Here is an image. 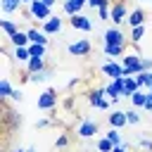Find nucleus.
Returning a JSON list of instances; mask_svg holds the SVG:
<instances>
[{
    "label": "nucleus",
    "mask_w": 152,
    "mask_h": 152,
    "mask_svg": "<svg viewBox=\"0 0 152 152\" xmlns=\"http://www.w3.org/2000/svg\"><path fill=\"white\" fill-rule=\"evenodd\" d=\"M2 124H5V131H7V133H12L14 128H19L21 119H19V114H17L14 109H10L7 104H2Z\"/></svg>",
    "instance_id": "1"
},
{
    "label": "nucleus",
    "mask_w": 152,
    "mask_h": 152,
    "mask_svg": "<svg viewBox=\"0 0 152 152\" xmlns=\"http://www.w3.org/2000/svg\"><path fill=\"white\" fill-rule=\"evenodd\" d=\"M142 71V59L140 55H128L124 57V76H133V74H140Z\"/></svg>",
    "instance_id": "2"
},
{
    "label": "nucleus",
    "mask_w": 152,
    "mask_h": 152,
    "mask_svg": "<svg viewBox=\"0 0 152 152\" xmlns=\"http://www.w3.org/2000/svg\"><path fill=\"white\" fill-rule=\"evenodd\" d=\"M28 12H31V17H36V19H43V21H48L52 14H50V7L43 2V0H33L31 5H28Z\"/></svg>",
    "instance_id": "3"
},
{
    "label": "nucleus",
    "mask_w": 152,
    "mask_h": 152,
    "mask_svg": "<svg viewBox=\"0 0 152 152\" xmlns=\"http://www.w3.org/2000/svg\"><path fill=\"white\" fill-rule=\"evenodd\" d=\"M104 90H107V95H109L112 104H116V102H119V97L124 95V76L114 78V81H112V83H109V86H107Z\"/></svg>",
    "instance_id": "4"
},
{
    "label": "nucleus",
    "mask_w": 152,
    "mask_h": 152,
    "mask_svg": "<svg viewBox=\"0 0 152 152\" xmlns=\"http://www.w3.org/2000/svg\"><path fill=\"white\" fill-rule=\"evenodd\" d=\"M104 45H126V36L119 28H107L104 31Z\"/></svg>",
    "instance_id": "5"
},
{
    "label": "nucleus",
    "mask_w": 152,
    "mask_h": 152,
    "mask_svg": "<svg viewBox=\"0 0 152 152\" xmlns=\"http://www.w3.org/2000/svg\"><path fill=\"white\" fill-rule=\"evenodd\" d=\"M55 102H57V93H55V88H48V90L40 93V97H38V107H40V109H52Z\"/></svg>",
    "instance_id": "6"
},
{
    "label": "nucleus",
    "mask_w": 152,
    "mask_h": 152,
    "mask_svg": "<svg viewBox=\"0 0 152 152\" xmlns=\"http://www.w3.org/2000/svg\"><path fill=\"white\" fill-rule=\"evenodd\" d=\"M109 19H112L114 24H121V21L126 19V2H124V0H119V2L112 5V10H109Z\"/></svg>",
    "instance_id": "7"
},
{
    "label": "nucleus",
    "mask_w": 152,
    "mask_h": 152,
    "mask_svg": "<svg viewBox=\"0 0 152 152\" xmlns=\"http://www.w3.org/2000/svg\"><path fill=\"white\" fill-rule=\"evenodd\" d=\"M69 24H71L74 28H78V31H90V28H93V21H90L88 17H83V14H74V17L69 19Z\"/></svg>",
    "instance_id": "8"
},
{
    "label": "nucleus",
    "mask_w": 152,
    "mask_h": 152,
    "mask_svg": "<svg viewBox=\"0 0 152 152\" xmlns=\"http://www.w3.org/2000/svg\"><path fill=\"white\" fill-rule=\"evenodd\" d=\"M69 52L76 55V57H86V55L90 52V43H88V40H76V43L69 45Z\"/></svg>",
    "instance_id": "9"
},
{
    "label": "nucleus",
    "mask_w": 152,
    "mask_h": 152,
    "mask_svg": "<svg viewBox=\"0 0 152 152\" xmlns=\"http://www.w3.org/2000/svg\"><path fill=\"white\" fill-rule=\"evenodd\" d=\"M128 124V116H126V112H121V109H114L112 114H109V126L112 128H121V126H126Z\"/></svg>",
    "instance_id": "10"
},
{
    "label": "nucleus",
    "mask_w": 152,
    "mask_h": 152,
    "mask_svg": "<svg viewBox=\"0 0 152 152\" xmlns=\"http://www.w3.org/2000/svg\"><path fill=\"white\" fill-rule=\"evenodd\" d=\"M97 133V124L95 121H81V126H78V135L81 138H93Z\"/></svg>",
    "instance_id": "11"
},
{
    "label": "nucleus",
    "mask_w": 152,
    "mask_h": 152,
    "mask_svg": "<svg viewBox=\"0 0 152 152\" xmlns=\"http://www.w3.org/2000/svg\"><path fill=\"white\" fill-rule=\"evenodd\" d=\"M10 43H12L14 48H28V45H31V40H28V33H21V31L12 33V36H10Z\"/></svg>",
    "instance_id": "12"
},
{
    "label": "nucleus",
    "mask_w": 152,
    "mask_h": 152,
    "mask_svg": "<svg viewBox=\"0 0 152 152\" xmlns=\"http://www.w3.org/2000/svg\"><path fill=\"white\" fill-rule=\"evenodd\" d=\"M138 88H140V83H138L135 76H124V95H126V97H131Z\"/></svg>",
    "instance_id": "13"
},
{
    "label": "nucleus",
    "mask_w": 152,
    "mask_h": 152,
    "mask_svg": "<svg viewBox=\"0 0 152 152\" xmlns=\"http://www.w3.org/2000/svg\"><path fill=\"white\" fill-rule=\"evenodd\" d=\"M102 71H104L107 76H112V78L124 76V66H121V64H116V62H107V64L102 66Z\"/></svg>",
    "instance_id": "14"
},
{
    "label": "nucleus",
    "mask_w": 152,
    "mask_h": 152,
    "mask_svg": "<svg viewBox=\"0 0 152 152\" xmlns=\"http://www.w3.org/2000/svg\"><path fill=\"white\" fill-rule=\"evenodd\" d=\"M83 5H88V0H66V2H64V12H66L69 17H74V14H78V10H81Z\"/></svg>",
    "instance_id": "15"
},
{
    "label": "nucleus",
    "mask_w": 152,
    "mask_h": 152,
    "mask_svg": "<svg viewBox=\"0 0 152 152\" xmlns=\"http://www.w3.org/2000/svg\"><path fill=\"white\" fill-rule=\"evenodd\" d=\"M26 64H28V66H26V69H28V74H38V71H43V69H45V57H31Z\"/></svg>",
    "instance_id": "16"
},
{
    "label": "nucleus",
    "mask_w": 152,
    "mask_h": 152,
    "mask_svg": "<svg viewBox=\"0 0 152 152\" xmlns=\"http://www.w3.org/2000/svg\"><path fill=\"white\" fill-rule=\"evenodd\" d=\"M59 28H62V19H59V17H50V19L43 24V31H45V33H57Z\"/></svg>",
    "instance_id": "17"
},
{
    "label": "nucleus",
    "mask_w": 152,
    "mask_h": 152,
    "mask_svg": "<svg viewBox=\"0 0 152 152\" xmlns=\"http://www.w3.org/2000/svg\"><path fill=\"white\" fill-rule=\"evenodd\" d=\"M26 33H28V40H31V43H40V45H48V38H45L48 33H45V31H38V28H28Z\"/></svg>",
    "instance_id": "18"
},
{
    "label": "nucleus",
    "mask_w": 152,
    "mask_h": 152,
    "mask_svg": "<svg viewBox=\"0 0 152 152\" xmlns=\"http://www.w3.org/2000/svg\"><path fill=\"white\" fill-rule=\"evenodd\" d=\"M142 21H145V12H142V10H133V12L128 14L131 28H133V26H142Z\"/></svg>",
    "instance_id": "19"
},
{
    "label": "nucleus",
    "mask_w": 152,
    "mask_h": 152,
    "mask_svg": "<svg viewBox=\"0 0 152 152\" xmlns=\"http://www.w3.org/2000/svg\"><path fill=\"white\" fill-rule=\"evenodd\" d=\"M131 102H133V107H145V102H147V93L135 90V93L131 95Z\"/></svg>",
    "instance_id": "20"
},
{
    "label": "nucleus",
    "mask_w": 152,
    "mask_h": 152,
    "mask_svg": "<svg viewBox=\"0 0 152 152\" xmlns=\"http://www.w3.org/2000/svg\"><path fill=\"white\" fill-rule=\"evenodd\" d=\"M102 95H107V90H104V88H95V90H90V93H88L90 104H97V102L102 100Z\"/></svg>",
    "instance_id": "21"
},
{
    "label": "nucleus",
    "mask_w": 152,
    "mask_h": 152,
    "mask_svg": "<svg viewBox=\"0 0 152 152\" xmlns=\"http://www.w3.org/2000/svg\"><path fill=\"white\" fill-rule=\"evenodd\" d=\"M124 48H126V45H104V55H107V57H119V55L124 52Z\"/></svg>",
    "instance_id": "22"
},
{
    "label": "nucleus",
    "mask_w": 152,
    "mask_h": 152,
    "mask_svg": "<svg viewBox=\"0 0 152 152\" xmlns=\"http://www.w3.org/2000/svg\"><path fill=\"white\" fill-rule=\"evenodd\" d=\"M14 59H17V62H28V59H31L28 48H17V50H14Z\"/></svg>",
    "instance_id": "23"
},
{
    "label": "nucleus",
    "mask_w": 152,
    "mask_h": 152,
    "mask_svg": "<svg viewBox=\"0 0 152 152\" xmlns=\"http://www.w3.org/2000/svg\"><path fill=\"white\" fill-rule=\"evenodd\" d=\"M135 78H138V83L140 86H152V71H140V74H135Z\"/></svg>",
    "instance_id": "24"
},
{
    "label": "nucleus",
    "mask_w": 152,
    "mask_h": 152,
    "mask_svg": "<svg viewBox=\"0 0 152 152\" xmlns=\"http://www.w3.org/2000/svg\"><path fill=\"white\" fill-rule=\"evenodd\" d=\"M19 5H21V0H2V10H5L7 14L17 12V10H19Z\"/></svg>",
    "instance_id": "25"
},
{
    "label": "nucleus",
    "mask_w": 152,
    "mask_h": 152,
    "mask_svg": "<svg viewBox=\"0 0 152 152\" xmlns=\"http://www.w3.org/2000/svg\"><path fill=\"white\" fill-rule=\"evenodd\" d=\"M0 26H2V31H5L7 36H12V33H17V31H19V28H17V24H14V21H10V19H2V21H0Z\"/></svg>",
    "instance_id": "26"
},
{
    "label": "nucleus",
    "mask_w": 152,
    "mask_h": 152,
    "mask_svg": "<svg viewBox=\"0 0 152 152\" xmlns=\"http://www.w3.org/2000/svg\"><path fill=\"white\" fill-rule=\"evenodd\" d=\"M28 52H31V57H43V55H45V45L31 43V45H28Z\"/></svg>",
    "instance_id": "27"
},
{
    "label": "nucleus",
    "mask_w": 152,
    "mask_h": 152,
    "mask_svg": "<svg viewBox=\"0 0 152 152\" xmlns=\"http://www.w3.org/2000/svg\"><path fill=\"white\" fill-rule=\"evenodd\" d=\"M112 147H114V142H112L107 135L97 140V150H100V152H112Z\"/></svg>",
    "instance_id": "28"
},
{
    "label": "nucleus",
    "mask_w": 152,
    "mask_h": 152,
    "mask_svg": "<svg viewBox=\"0 0 152 152\" xmlns=\"http://www.w3.org/2000/svg\"><path fill=\"white\" fill-rule=\"evenodd\" d=\"M142 36H145V26H133V28H131V38H133V43H138Z\"/></svg>",
    "instance_id": "29"
},
{
    "label": "nucleus",
    "mask_w": 152,
    "mask_h": 152,
    "mask_svg": "<svg viewBox=\"0 0 152 152\" xmlns=\"http://www.w3.org/2000/svg\"><path fill=\"white\" fill-rule=\"evenodd\" d=\"M12 95V86L10 81H0V97H10Z\"/></svg>",
    "instance_id": "30"
},
{
    "label": "nucleus",
    "mask_w": 152,
    "mask_h": 152,
    "mask_svg": "<svg viewBox=\"0 0 152 152\" xmlns=\"http://www.w3.org/2000/svg\"><path fill=\"white\" fill-rule=\"evenodd\" d=\"M107 138H109L114 145H121V135H119V128H112V131L107 133Z\"/></svg>",
    "instance_id": "31"
},
{
    "label": "nucleus",
    "mask_w": 152,
    "mask_h": 152,
    "mask_svg": "<svg viewBox=\"0 0 152 152\" xmlns=\"http://www.w3.org/2000/svg\"><path fill=\"white\" fill-rule=\"evenodd\" d=\"M109 2H112V0H88V5H90L93 10H95V7H97V10H100V7H107Z\"/></svg>",
    "instance_id": "32"
},
{
    "label": "nucleus",
    "mask_w": 152,
    "mask_h": 152,
    "mask_svg": "<svg viewBox=\"0 0 152 152\" xmlns=\"http://www.w3.org/2000/svg\"><path fill=\"white\" fill-rule=\"evenodd\" d=\"M126 116H128V124H138V121H140V114H135L133 109H128Z\"/></svg>",
    "instance_id": "33"
},
{
    "label": "nucleus",
    "mask_w": 152,
    "mask_h": 152,
    "mask_svg": "<svg viewBox=\"0 0 152 152\" xmlns=\"http://www.w3.org/2000/svg\"><path fill=\"white\" fill-rule=\"evenodd\" d=\"M109 10H112L109 5H107V7H100V10H97V17H100V19H109Z\"/></svg>",
    "instance_id": "34"
},
{
    "label": "nucleus",
    "mask_w": 152,
    "mask_h": 152,
    "mask_svg": "<svg viewBox=\"0 0 152 152\" xmlns=\"http://www.w3.org/2000/svg\"><path fill=\"white\" fill-rule=\"evenodd\" d=\"M66 142H69L66 135H59V138H57V147H66Z\"/></svg>",
    "instance_id": "35"
},
{
    "label": "nucleus",
    "mask_w": 152,
    "mask_h": 152,
    "mask_svg": "<svg viewBox=\"0 0 152 152\" xmlns=\"http://www.w3.org/2000/svg\"><path fill=\"white\" fill-rule=\"evenodd\" d=\"M95 107H97V109H107V107H109V100H104V97H102V100H100Z\"/></svg>",
    "instance_id": "36"
},
{
    "label": "nucleus",
    "mask_w": 152,
    "mask_h": 152,
    "mask_svg": "<svg viewBox=\"0 0 152 152\" xmlns=\"http://www.w3.org/2000/svg\"><path fill=\"white\" fill-rule=\"evenodd\" d=\"M142 71H152V59H142Z\"/></svg>",
    "instance_id": "37"
},
{
    "label": "nucleus",
    "mask_w": 152,
    "mask_h": 152,
    "mask_svg": "<svg viewBox=\"0 0 152 152\" xmlns=\"http://www.w3.org/2000/svg\"><path fill=\"white\" fill-rule=\"evenodd\" d=\"M140 147H145V150H152V140H147V138H145V140H140Z\"/></svg>",
    "instance_id": "38"
},
{
    "label": "nucleus",
    "mask_w": 152,
    "mask_h": 152,
    "mask_svg": "<svg viewBox=\"0 0 152 152\" xmlns=\"http://www.w3.org/2000/svg\"><path fill=\"white\" fill-rule=\"evenodd\" d=\"M112 152H128V150H126V145H114Z\"/></svg>",
    "instance_id": "39"
},
{
    "label": "nucleus",
    "mask_w": 152,
    "mask_h": 152,
    "mask_svg": "<svg viewBox=\"0 0 152 152\" xmlns=\"http://www.w3.org/2000/svg\"><path fill=\"white\" fill-rule=\"evenodd\" d=\"M10 97H12V100H21V93H19V90H12V95H10Z\"/></svg>",
    "instance_id": "40"
},
{
    "label": "nucleus",
    "mask_w": 152,
    "mask_h": 152,
    "mask_svg": "<svg viewBox=\"0 0 152 152\" xmlns=\"http://www.w3.org/2000/svg\"><path fill=\"white\" fill-rule=\"evenodd\" d=\"M48 124H50V121H48V119H43V121H38V124H36V128H45Z\"/></svg>",
    "instance_id": "41"
},
{
    "label": "nucleus",
    "mask_w": 152,
    "mask_h": 152,
    "mask_svg": "<svg viewBox=\"0 0 152 152\" xmlns=\"http://www.w3.org/2000/svg\"><path fill=\"white\" fill-rule=\"evenodd\" d=\"M43 2H45L48 7H52V5H55V0H43Z\"/></svg>",
    "instance_id": "42"
},
{
    "label": "nucleus",
    "mask_w": 152,
    "mask_h": 152,
    "mask_svg": "<svg viewBox=\"0 0 152 152\" xmlns=\"http://www.w3.org/2000/svg\"><path fill=\"white\" fill-rule=\"evenodd\" d=\"M26 152H36V150H33V147H28V150H26Z\"/></svg>",
    "instance_id": "43"
},
{
    "label": "nucleus",
    "mask_w": 152,
    "mask_h": 152,
    "mask_svg": "<svg viewBox=\"0 0 152 152\" xmlns=\"http://www.w3.org/2000/svg\"><path fill=\"white\" fill-rule=\"evenodd\" d=\"M21 2H28V5H31V2H33V0H21Z\"/></svg>",
    "instance_id": "44"
},
{
    "label": "nucleus",
    "mask_w": 152,
    "mask_h": 152,
    "mask_svg": "<svg viewBox=\"0 0 152 152\" xmlns=\"http://www.w3.org/2000/svg\"><path fill=\"white\" fill-rule=\"evenodd\" d=\"M14 152H26V150H14Z\"/></svg>",
    "instance_id": "45"
},
{
    "label": "nucleus",
    "mask_w": 152,
    "mask_h": 152,
    "mask_svg": "<svg viewBox=\"0 0 152 152\" xmlns=\"http://www.w3.org/2000/svg\"><path fill=\"white\" fill-rule=\"evenodd\" d=\"M150 93H152V86H150Z\"/></svg>",
    "instance_id": "46"
},
{
    "label": "nucleus",
    "mask_w": 152,
    "mask_h": 152,
    "mask_svg": "<svg viewBox=\"0 0 152 152\" xmlns=\"http://www.w3.org/2000/svg\"><path fill=\"white\" fill-rule=\"evenodd\" d=\"M147 95H150V97H152V93H147Z\"/></svg>",
    "instance_id": "47"
}]
</instances>
